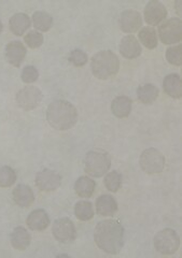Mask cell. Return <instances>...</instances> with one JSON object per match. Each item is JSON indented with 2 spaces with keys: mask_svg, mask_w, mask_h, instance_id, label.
Wrapping results in <instances>:
<instances>
[{
  "mask_svg": "<svg viewBox=\"0 0 182 258\" xmlns=\"http://www.w3.org/2000/svg\"><path fill=\"white\" fill-rule=\"evenodd\" d=\"M94 240L104 252L108 254L120 253L124 244V227L115 220L99 222L94 231Z\"/></svg>",
  "mask_w": 182,
  "mask_h": 258,
  "instance_id": "6da1fadb",
  "label": "cell"
},
{
  "mask_svg": "<svg viewBox=\"0 0 182 258\" xmlns=\"http://www.w3.org/2000/svg\"><path fill=\"white\" fill-rule=\"evenodd\" d=\"M47 123L57 131H68L78 120V111L73 103L66 100L53 101L46 110Z\"/></svg>",
  "mask_w": 182,
  "mask_h": 258,
  "instance_id": "7a4b0ae2",
  "label": "cell"
},
{
  "mask_svg": "<svg viewBox=\"0 0 182 258\" xmlns=\"http://www.w3.org/2000/svg\"><path fill=\"white\" fill-rule=\"evenodd\" d=\"M93 75L99 80H107L117 74L120 60L111 51H101L95 54L91 60Z\"/></svg>",
  "mask_w": 182,
  "mask_h": 258,
  "instance_id": "3957f363",
  "label": "cell"
},
{
  "mask_svg": "<svg viewBox=\"0 0 182 258\" xmlns=\"http://www.w3.org/2000/svg\"><path fill=\"white\" fill-rule=\"evenodd\" d=\"M85 171L91 176L100 177L106 174L111 167V157L109 153L104 150L90 151L84 159Z\"/></svg>",
  "mask_w": 182,
  "mask_h": 258,
  "instance_id": "277c9868",
  "label": "cell"
},
{
  "mask_svg": "<svg viewBox=\"0 0 182 258\" xmlns=\"http://www.w3.org/2000/svg\"><path fill=\"white\" fill-rule=\"evenodd\" d=\"M180 246V238L178 233L170 228L159 231L154 237V247L163 255L175 254Z\"/></svg>",
  "mask_w": 182,
  "mask_h": 258,
  "instance_id": "5b68a950",
  "label": "cell"
},
{
  "mask_svg": "<svg viewBox=\"0 0 182 258\" xmlns=\"http://www.w3.org/2000/svg\"><path fill=\"white\" fill-rule=\"evenodd\" d=\"M140 167L148 174L161 173L165 167V157L162 153L153 148L145 150L140 155Z\"/></svg>",
  "mask_w": 182,
  "mask_h": 258,
  "instance_id": "8992f818",
  "label": "cell"
},
{
  "mask_svg": "<svg viewBox=\"0 0 182 258\" xmlns=\"http://www.w3.org/2000/svg\"><path fill=\"white\" fill-rule=\"evenodd\" d=\"M159 36L164 44L179 43L182 38V23L178 18L164 21L159 27Z\"/></svg>",
  "mask_w": 182,
  "mask_h": 258,
  "instance_id": "52a82bcc",
  "label": "cell"
},
{
  "mask_svg": "<svg viewBox=\"0 0 182 258\" xmlns=\"http://www.w3.org/2000/svg\"><path fill=\"white\" fill-rule=\"evenodd\" d=\"M43 98L42 92L36 86H25L17 94L18 106L25 111L36 109Z\"/></svg>",
  "mask_w": 182,
  "mask_h": 258,
  "instance_id": "ba28073f",
  "label": "cell"
},
{
  "mask_svg": "<svg viewBox=\"0 0 182 258\" xmlns=\"http://www.w3.org/2000/svg\"><path fill=\"white\" fill-rule=\"evenodd\" d=\"M52 232L54 238L62 243H70L77 238V229L74 222L68 217H62L54 222Z\"/></svg>",
  "mask_w": 182,
  "mask_h": 258,
  "instance_id": "9c48e42d",
  "label": "cell"
},
{
  "mask_svg": "<svg viewBox=\"0 0 182 258\" xmlns=\"http://www.w3.org/2000/svg\"><path fill=\"white\" fill-rule=\"evenodd\" d=\"M166 16H167V9L159 0H151L147 4L145 8V20L149 25H159L164 22Z\"/></svg>",
  "mask_w": 182,
  "mask_h": 258,
  "instance_id": "30bf717a",
  "label": "cell"
},
{
  "mask_svg": "<svg viewBox=\"0 0 182 258\" xmlns=\"http://www.w3.org/2000/svg\"><path fill=\"white\" fill-rule=\"evenodd\" d=\"M60 175L51 169H43L36 176V185L43 191H53L60 186Z\"/></svg>",
  "mask_w": 182,
  "mask_h": 258,
  "instance_id": "8fae6325",
  "label": "cell"
},
{
  "mask_svg": "<svg viewBox=\"0 0 182 258\" xmlns=\"http://www.w3.org/2000/svg\"><path fill=\"white\" fill-rule=\"evenodd\" d=\"M142 26V20L139 12L135 10H126L121 14L120 27L126 34H133L138 31Z\"/></svg>",
  "mask_w": 182,
  "mask_h": 258,
  "instance_id": "7c38bea8",
  "label": "cell"
},
{
  "mask_svg": "<svg viewBox=\"0 0 182 258\" xmlns=\"http://www.w3.org/2000/svg\"><path fill=\"white\" fill-rule=\"evenodd\" d=\"M26 46L21 41H11L6 46V57L12 66L20 67L26 57Z\"/></svg>",
  "mask_w": 182,
  "mask_h": 258,
  "instance_id": "4fadbf2b",
  "label": "cell"
},
{
  "mask_svg": "<svg viewBox=\"0 0 182 258\" xmlns=\"http://www.w3.org/2000/svg\"><path fill=\"white\" fill-rule=\"evenodd\" d=\"M50 223L49 215L42 209L35 210L28 215L26 220L27 226L33 231H43L49 227Z\"/></svg>",
  "mask_w": 182,
  "mask_h": 258,
  "instance_id": "5bb4252c",
  "label": "cell"
},
{
  "mask_svg": "<svg viewBox=\"0 0 182 258\" xmlns=\"http://www.w3.org/2000/svg\"><path fill=\"white\" fill-rule=\"evenodd\" d=\"M13 200L21 208H29L35 201V194L30 186L20 184L13 189Z\"/></svg>",
  "mask_w": 182,
  "mask_h": 258,
  "instance_id": "9a60e30c",
  "label": "cell"
},
{
  "mask_svg": "<svg viewBox=\"0 0 182 258\" xmlns=\"http://www.w3.org/2000/svg\"><path fill=\"white\" fill-rule=\"evenodd\" d=\"M120 52L125 58L134 59L138 57L142 50L136 37H134L133 35H129L122 39V41L120 43Z\"/></svg>",
  "mask_w": 182,
  "mask_h": 258,
  "instance_id": "2e32d148",
  "label": "cell"
},
{
  "mask_svg": "<svg viewBox=\"0 0 182 258\" xmlns=\"http://www.w3.org/2000/svg\"><path fill=\"white\" fill-rule=\"evenodd\" d=\"M96 211L100 216H113L117 211L115 199L110 195H101L96 200Z\"/></svg>",
  "mask_w": 182,
  "mask_h": 258,
  "instance_id": "e0dca14e",
  "label": "cell"
},
{
  "mask_svg": "<svg viewBox=\"0 0 182 258\" xmlns=\"http://www.w3.org/2000/svg\"><path fill=\"white\" fill-rule=\"evenodd\" d=\"M163 88H164V92L168 96L172 97V98L175 99L181 98L182 96L181 78L176 74L168 75L163 81Z\"/></svg>",
  "mask_w": 182,
  "mask_h": 258,
  "instance_id": "ac0fdd59",
  "label": "cell"
},
{
  "mask_svg": "<svg viewBox=\"0 0 182 258\" xmlns=\"http://www.w3.org/2000/svg\"><path fill=\"white\" fill-rule=\"evenodd\" d=\"M132 99L126 96H118L111 103V111L118 118H124L130 115L132 111Z\"/></svg>",
  "mask_w": 182,
  "mask_h": 258,
  "instance_id": "d6986e66",
  "label": "cell"
},
{
  "mask_svg": "<svg viewBox=\"0 0 182 258\" xmlns=\"http://www.w3.org/2000/svg\"><path fill=\"white\" fill-rule=\"evenodd\" d=\"M96 188V183L89 176H80L75 183V190L81 198H91Z\"/></svg>",
  "mask_w": 182,
  "mask_h": 258,
  "instance_id": "ffe728a7",
  "label": "cell"
},
{
  "mask_svg": "<svg viewBox=\"0 0 182 258\" xmlns=\"http://www.w3.org/2000/svg\"><path fill=\"white\" fill-rule=\"evenodd\" d=\"M10 29L15 36H23L30 27V19L27 14L17 13L10 19Z\"/></svg>",
  "mask_w": 182,
  "mask_h": 258,
  "instance_id": "44dd1931",
  "label": "cell"
},
{
  "mask_svg": "<svg viewBox=\"0 0 182 258\" xmlns=\"http://www.w3.org/2000/svg\"><path fill=\"white\" fill-rule=\"evenodd\" d=\"M31 241V237L29 232L24 227H17L13 232L11 233V244L14 248L19 249V251H24L26 249Z\"/></svg>",
  "mask_w": 182,
  "mask_h": 258,
  "instance_id": "7402d4cb",
  "label": "cell"
},
{
  "mask_svg": "<svg viewBox=\"0 0 182 258\" xmlns=\"http://www.w3.org/2000/svg\"><path fill=\"white\" fill-rule=\"evenodd\" d=\"M160 91L153 84H145L137 90L138 100L145 104H152L159 97Z\"/></svg>",
  "mask_w": 182,
  "mask_h": 258,
  "instance_id": "603a6c76",
  "label": "cell"
},
{
  "mask_svg": "<svg viewBox=\"0 0 182 258\" xmlns=\"http://www.w3.org/2000/svg\"><path fill=\"white\" fill-rule=\"evenodd\" d=\"M75 214L78 220L86 222L90 221L94 217V209L93 205L90 201L81 200L78 201L75 206Z\"/></svg>",
  "mask_w": 182,
  "mask_h": 258,
  "instance_id": "cb8c5ba5",
  "label": "cell"
},
{
  "mask_svg": "<svg viewBox=\"0 0 182 258\" xmlns=\"http://www.w3.org/2000/svg\"><path fill=\"white\" fill-rule=\"evenodd\" d=\"M140 42L149 50H153L157 46V35L154 28L144 27L141 28L138 34Z\"/></svg>",
  "mask_w": 182,
  "mask_h": 258,
  "instance_id": "d4e9b609",
  "label": "cell"
},
{
  "mask_svg": "<svg viewBox=\"0 0 182 258\" xmlns=\"http://www.w3.org/2000/svg\"><path fill=\"white\" fill-rule=\"evenodd\" d=\"M33 22L34 26L40 31H47L50 30L53 25V18L46 12L38 11L35 12L33 15Z\"/></svg>",
  "mask_w": 182,
  "mask_h": 258,
  "instance_id": "484cf974",
  "label": "cell"
},
{
  "mask_svg": "<svg viewBox=\"0 0 182 258\" xmlns=\"http://www.w3.org/2000/svg\"><path fill=\"white\" fill-rule=\"evenodd\" d=\"M17 173L9 166L0 168V187H10L17 181Z\"/></svg>",
  "mask_w": 182,
  "mask_h": 258,
  "instance_id": "4316f807",
  "label": "cell"
},
{
  "mask_svg": "<svg viewBox=\"0 0 182 258\" xmlns=\"http://www.w3.org/2000/svg\"><path fill=\"white\" fill-rule=\"evenodd\" d=\"M105 186L108 190L116 192L118 189L121 188L122 185V175L120 172L117 171H111L108 172L107 175L105 176Z\"/></svg>",
  "mask_w": 182,
  "mask_h": 258,
  "instance_id": "83f0119b",
  "label": "cell"
},
{
  "mask_svg": "<svg viewBox=\"0 0 182 258\" xmlns=\"http://www.w3.org/2000/svg\"><path fill=\"white\" fill-rule=\"evenodd\" d=\"M166 59L173 66H181V45L178 44L168 47L167 51H166Z\"/></svg>",
  "mask_w": 182,
  "mask_h": 258,
  "instance_id": "f1b7e54d",
  "label": "cell"
},
{
  "mask_svg": "<svg viewBox=\"0 0 182 258\" xmlns=\"http://www.w3.org/2000/svg\"><path fill=\"white\" fill-rule=\"evenodd\" d=\"M25 40L26 44L30 47V48H38L40 47L43 44V36L40 34V32L31 30L29 31L28 34L24 38Z\"/></svg>",
  "mask_w": 182,
  "mask_h": 258,
  "instance_id": "f546056e",
  "label": "cell"
},
{
  "mask_svg": "<svg viewBox=\"0 0 182 258\" xmlns=\"http://www.w3.org/2000/svg\"><path fill=\"white\" fill-rule=\"evenodd\" d=\"M69 61L76 67H83L88 62V55L81 50H74L69 55Z\"/></svg>",
  "mask_w": 182,
  "mask_h": 258,
  "instance_id": "4dcf8cb0",
  "label": "cell"
},
{
  "mask_svg": "<svg viewBox=\"0 0 182 258\" xmlns=\"http://www.w3.org/2000/svg\"><path fill=\"white\" fill-rule=\"evenodd\" d=\"M21 78L24 83H34L39 78V72L34 66H26L22 71Z\"/></svg>",
  "mask_w": 182,
  "mask_h": 258,
  "instance_id": "1f68e13d",
  "label": "cell"
},
{
  "mask_svg": "<svg viewBox=\"0 0 182 258\" xmlns=\"http://www.w3.org/2000/svg\"><path fill=\"white\" fill-rule=\"evenodd\" d=\"M2 31H3V23L0 21V34H2Z\"/></svg>",
  "mask_w": 182,
  "mask_h": 258,
  "instance_id": "d6a6232c",
  "label": "cell"
}]
</instances>
